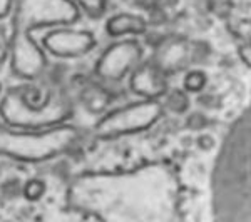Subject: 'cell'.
Here are the masks:
<instances>
[{"instance_id":"1","label":"cell","mask_w":251,"mask_h":222,"mask_svg":"<svg viewBox=\"0 0 251 222\" xmlns=\"http://www.w3.org/2000/svg\"><path fill=\"white\" fill-rule=\"evenodd\" d=\"M216 216L225 221H250V117L236 122L216 162Z\"/></svg>"},{"instance_id":"2","label":"cell","mask_w":251,"mask_h":222,"mask_svg":"<svg viewBox=\"0 0 251 222\" xmlns=\"http://www.w3.org/2000/svg\"><path fill=\"white\" fill-rule=\"evenodd\" d=\"M159 115V106L156 104H141L132 106L126 111H121L114 114V117L100 122V132L104 134H117L123 131H132V129L146 127Z\"/></svg>"},{"instance_id":"3","label":"cell","mask_w":251,"mask_h":222,"mask_svg":"<svg viewBox=\"0 0 251 222\" xmlns=\"http://www.w3.org/2000/svg\"><path fill=\"white\" fill-rule=\"evenodd\" d=\"M139 55L141 50L137 44L134 42L119 44V45L112 47L111 50H107L104 54V57L100 59L99 66H97V72L104 79L119 80L139 60Z\"/></svg>"},{"instance_id":"4","label":"cell","mask_w":251,"mask_h":222,"mask_svg":"<svg viewBox=\"0 0 251 222\" xmlns=\"http://www.w3.org/2000/svg\"><path fill=\"white\" fill-rule=\"evenodd\" d=\"M46 45L52 54L60 57L80 55L94 45V39L87 32H57L46 39Z\"/></svg>"},{"instance_id":"5","label":"cell","mask_w":251,"mask_h":222,"mask_svg":"<svg viewBox=\"0 0 251 222\" xmlns=\"http://www.w3.org/2000/svg\"><path fill=\"white\" fill-rule=\"evenodd\" d=\"M132 89L136 94L144 97H157L166 92V80L164 72L157 67V64H144L136 70L134 77H132Z\"/></svg>"},{"instance_id":"6","label":"cell","mask_w":251,"mask_h":222,"mask_svg":"<svg viewBox=\"0 0 251 222\" xmlns=\"http://www.w3.org/2000/svg\"><path fill=\"white\" fill-rule=\"evenodd\" d=\"M157 67L163 72L179 70L191 64V44H186L184 40H173L161 48L157 55Z\"/></svg>"},{"instance_id":"7","label":"cell","mask_w":251,"mask_h":222,"mask_svg":"<svg viewBox=\"0 0 251 222\" xmlns=\"http://www.w3.org/2000/svg\"><path fill=\"white\" fill-rule=\"evenodd\" d=\"M107 32L114 37H119L123 34H143L146 32V22L136 15H117V17L109 20Z\"/></svg>"},{"instance_id":"8","label":"cell","mask_w":251,"mask_h":222,"mask_svg":"<svg viewBox=\"0 0 251 222\" xmlns=\"http://www.w3.org/2000/svg\"><path fill=\"white\" fill-rule=\"evenodd\" d=\"M84 104L89 111L92 112H100L104 107L107 106V94L99 87H89L82 95Z\"/></svg>"},{"instance_id":"9","label":"cell","mask_w":251,"mask_h":222,"mask_svg":"<svg viewBox=\"0 0 251 222\" xmlns=\"http://www.w3.org/2000/svg\"><path fill=\"white\" fill-rule=\"evenodd\" d=\"M166 107L174 114H183L189 107V99L183 90H173L166 99Z\"/></svg>"},{"instance_id":"10","label":"cell","mask_w":251,"mask_h":222,"mask_svg":"<svg viewBox=\"0 0 251 222\" xmlns=\"http://www.w3.org/2000/svg\"><path fill=\"white\" fill-rule=\"evenodd\" d=\"M44 192H46V184L42 182V180H29L27 185L24 187V194H25V197L29 200H37L40 197L44 196Z\"/></svg>"},{"instance_id":"11","label":"cell","mask_w":251,"mask_h":222,"mask_svg":"<svg viewBox=\"0 0 251 222\" xmlns=\"http://www.w3.org/2000/svg\"><path fill=\"white\" fill-rule=\"evenodd\" d=\"M184 86L191 92H200L201 89L206 86V75L203 72H198V70L191 72V74H188V77H186Z\"/></svg>"},{"instance_id":"12","label":"cell","mask_w":251,"mask_h":222,"mask_svg":"<svg viewBox=\"0 0 251 222\" xmlns=\"http://www.w3.org/2000/svg\"><path fill=\"white\" fill-rule=\"evenodd\" d=\"M0 192L5 199H15V197L20 196L22 192V185H20L19 179H9L5 180L2 185H0Z\"/></svg>"},{"instance_id":"13","label":"cell","mask_w":251,"mask_h":222,"mask_svg":"<svg viewBox=\"0 0 251 222\" xmlns=\"http://www.w3.org/2000/svg\"><path fill=\"white\" fill-rule=\"evenodd\" d=\"M208 3L218 17H226L231 10V0H208Z\"/></svg>"},{"instance_id":"14","label":"cell","mask_w":251,"mask_h":222,"mask_svg":"<svg viewBox=\"0 0 251 222\" xmlns=\"http://www.w3.org/2000/svg\"><path fill=\"white\" fill-rule=\"evenodd\" d=\"M206 126H208V119H206V115L200 114V112L191 114L188 117V127L191 129V131H201V129H204Z\"/></svg>"},{"instance_id":"15","label":"cell","mask_w":251,"mask_h":222,"mask_svg":"<svg viewBox=\"0 0 251 222\" xmlns=\"http://www.w3.org/2000/svg\"><path fill=\"white\" fill-rule=\"evenodd\" d=\"M84 5V9H86L91 15H100L104 10V0H80Z\"/></svg>"},{"instance_id":"16","label":"cell","mask_w":251,"mask_h":222,"mask_svg":"<svg viewBox=\"0 0 251 222\" xmlns=\"http://www.w3.org/2000/svg\"><path fill=\"white\" fill-rule=\"evenodd\" d=\"M198 145H200L203 151H211L214 147V139L211 135H201L200 139H198Z\"/></svg>"},{"instance_id":"17","label":"cell","mask_w":251,"mask_h":222,"mask_svg":"<svg viewBox=\"0 0 251 222\" xmlns=\"http://www.w3.org/2000/svg\"><path fill=\"white\" fill-rule=\"evenodd\" d=\"M134 2L144 10H154V9L159 7L161 0H134Z\"/></svg>"},{"instance_id":"18","label":"cell","mask_w":251,"mask_h":222,"mask_svg":"<svg viewBox=\"0 0 251 222\" xmlns=\"http://www.w3.org/2000/svg\"><path fill=\"white\" fill-rule=\"evenodd\" d=\"M10 3H12V0H0V17L7 15V12L10 9Z\"/></svg>"}]
</instances>
